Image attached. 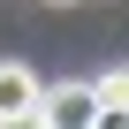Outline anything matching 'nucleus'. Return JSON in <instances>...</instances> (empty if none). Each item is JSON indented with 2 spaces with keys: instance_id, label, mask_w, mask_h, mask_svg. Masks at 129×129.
Wrapping results in <instances>:
<instances>
[{
  "instance_id": "f257e3e1",
  "label": "nucleus",
  "mask_w": 129,
  "mask_h": 129,
  "mask_svg": "<svg viewBox=\"0 0 129 129\" xmlns=\"http://www.w3.org/2000/svg\"><path fill=\"white\" fill-rule=\"evenodd\" d=\"M99 114H106L99 84H46V99H38V121L46 129H91Z\"/></svg>"
},
{
  "instance_id": "39448f33",
  "label": "nucleus",
  "mask_w": 129,
  "mask_h": 129,
  "mask_svg": "<svg viewBox=\"0 0 129 129\" xmlns=\"http://www.w3.org/2000/svg\"><path fill=\"white\" fill-rule=\"evenodd\" d=\"M0 129H46V121H38V114H23V121H0Z\"/></svg>"
},
{
  "instance_id": "7ed1b4c3",
  "label": "nucleus",
  "mask_w": 129,
  "mask_h": 129,
  "mask_svg": "<svg viewBox=\"0 0 129 129\" xmlns=\"http://www.w3.org/2000/svg\"><path fill=\"white\" fill-rule=\"evenodd\" d=\"M99 99H106L114 114H129V61H121V69H106V84H99Z\"/></svg>"
},
{
  "instance_id": "f03ea898",
  "label": "nucleus",
  "mask_w": 129,
  "mask_h": 129,
  "mask_svg": "<svg viewBox=\"0 0 129 129\" xmlns=\"http://www.w3.org/2000/svg\"><path fill=\"white\" fill-rule=\"evenodd\" d=\"M38 99H46V76L30 69V61H0V121L38 114Z\"/></svg>"
},
{
  "instance_id": "20e7f679",
  "label": "nucleus",
  "mask_w": 129,
  "mask_h": 129,
  "mask_svg": "<svg viewBox=\"0 0 129 129\" xmlns=\"http://www.w3.org/2000/svg\"><path fill=\"white\" fill-rule=\"evenodd\" d=\"M91 129H129V114H114V106H106V114H99Z\"/></svg>"
}]
</instances>
